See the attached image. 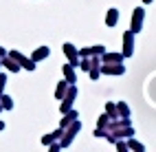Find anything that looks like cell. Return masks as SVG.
<instances>
[{
    "label": "cell",
    "mask_w": 156,
    "mask_h": 152,
    "mask_svg": "<svg viewBox=\"0 0 156 152\" xmlns=\"http://www.w3.org/2000/svg\"><path fill=\"white\" fill-rule=\"evenodd\" d=\"M9 57H13L16 62H20V66H24V68H29V71H33V68H35V62H33V60L24 57L22 53H18V51H11V53H9Z\"/></svg>",
    "instance_id": "1"
},
{
    "label": "cell",
    "mask_w": 156,
    "mask_h": 152,
    "mask_svg": "<svg viewBox=\"0 0 156 152\" xmlns=\"http://www.w3.org/2000/svg\"><path fill=\"white\" fill-rule=\"evenodd\" d=\"M123 71H126V68H123V64H106V62H103V66H101V73H108V75H121L123 73Z\"/></svg>",
    "instance_id": "2"
},
{
    "label": "cell",
    "mask_w": 156,
    "mask_h": 152,
    "mask_svg": "<svg viewBox=\"0 0 156 152\" xmlns=\"http://www.w3.org/2000/svg\"><path fill=\"white\" fill-rule=\"evenodd\" d=\"M141 22H143V9H134V16H132V33L141 31Z\"/></svg>",
    "instance_id": "3"
},
{
    "label": "cell",
    "mask_w": 156,
    "mask_h": 152,
    "mask_svg": "<svg viewBox=\"0 0 156 152\" xmlns=\"http://www.w3.org/2000/svg\"><path fill=\"white\" fill-rule=\"evenodd\" d=\"M64 53L70 57V64L73 66H79V60H77V51H75V46L73 44H64Z\"/></svg>",
    "instance_id": "4"
},
{
    "label": "cell",
    "mask_w": 156,
    "mask_h": 152,
    "mask_svg": "<svg viewBox=\"0 0 156 152\" xmlns=\"http://www.w3.org/2000/svg\"><path fill=\"white\" fill-rule=\"evenodd\" d=\"M103 62H106V64H110V62H123V55L121 53H106V55H103Z\"/></svg>",
    "instance_id": "5"
},
{
    "label": "cell",
    "mask_w": 156,
    "mask_h": 152,
    "mask_svg": "<svg viewBox=\"0 0 156 152\" xmlns=\"http://www.w3.org/2000/svg\"><path fill=\"white\" fill-rule=\"evenodd\" d=\"M75 119H77V113H75V110H66V119H62V130H64L68 124H73Z\"/></svg>",
    "instance_id": "6"
},
{
    "label": "cell",
    "mask_w": 156,
    "mask_h": 152,
    "mask_svg": "<svg viewBox=\"0 0 156 152\" xmlns=\"http://www.w3.org/2000/svg\"><path fill=\"white\" fill-rule=\"evenodd\" d=\"M117 20H119V11H117V9H110V11H108V18H106L108 27H114V24H117Z\"/></svg>",
    "instance_id": "7"
},
{
    "label": "cell",
    "mask_w": 156,
    "mask_h": 152,
    "mask_svg": "<svg viewBox=\"0 0 156 152\" xmlns=\"http://www.w3.org/2000/svg\"><path fill=\"white\" fill-rule=\"evenodd\" d=\"M123 40H126V53H123V55H132V31H128L126 35H123Z\"/></svg>",
    "instance_id": "8"
},
{
    "label": "cell",
    "mask_w": 156,
    "mask_h": 152,
    "mask_svg": "<svg viewBox=\"0 0 156 152\" xmlns=\"http://www.w3.org/2000/svg\"><path fill=\"white\" fill-rule=\"evenodd\" d=\"M46 55H48V46H40L35 53H33V57H31V60L37 62V60H42V57H46Z\"/></svg>",
    "instance_id": "9"
},
{
    "label": "cell",
    "mask_w": 156,
    "mask_h": 152,
    "mask_svg": "<svg viewBox=\"0 0 156 152\" xmlns=\"http://www.w3.org/2000/svg\"><path fill=\"white\" fill-rule=\"evenodd\" d=\"M2 64H5L9 71H18V68H20V64H16V60H13V57H7V55H5V60H2Z\"/></svg>",
    "instance_id": "10"
},
{
    "label": "cell",
    "mask_w": 156,
    "mask_h": 152,
    "mask_svg": "<svg viewBox=\"0 0 156 152\" xmlns=\"http://www.w3.org/2000/svg\"><path fill=\"white\" fill-rule=\"evenodd\" d=\"M64 75H66V79H68L70 84L75 82V71H73V64H66L64 66Z\"/></svg>",
    "instance_id": "11"
},
{
    "label": "cell",
    "mask_w": 156,
    "mask_h": 152,
    "mask_svg": "<svg viewBox=\"0 0 156 152\" xmlns=\"http://www.w3.org/2000/svg\"><path fill=\"white\" fill-rule=\"evenodd\" d=\"M66 90H68V82H59V86H57V99H62V97H64V93H66Z\"/></svg>",
    "instance_id": "12"
},
{
    "label": "cell",
    "mask_w": 156,
    "mask_h": 152,
    "mask_svg": "<svg viewBox=\"0 0 156 152\" xmlns=\"http://www.w3.org/2000/svg\"><path fill=\"white\" fill-rule=\"evenodd\" d=\"M117 110H119L123 117H130V108H128V104H123V101H119V104H117Z\"/></svg>",
    "instance_id": "13"
},
{
    "label": "cell",
    "mask_w": 156,
    "mask_h": 152,
    "mask_svg": "<svg viewBox=\"0 0 156 152\" xmlns=\"http://www.w3.org/2000/svg\"><path fill=\"white\" fill-rule=\"evenodd\" d=\"M106 110H108V117H117V106H114V104H108Z\"/></svg>",
    "instance_id": "14"
},
{
    "label": "cell",
    "mask_w": 156,
    "mask_h": 152,
    "mask_svg": "<svg viewBox=\"0 0 156 152\" xmlns=\"http://www.w3.org/2000/svg\"><path fill=\"white\" fill-rule=\"evenodd\" d=\"M0 99H2V106H5V108H11V106H13L11 97H0Z\"/></svg>",
    "instance_id": "15"
},
{
    "label": "cell",
    "mask_w": 156,
    "mask_h": 152,
    "mask_svg": "<svg viewBox=\"0 0 156 152\" xmlns=\"http://www.w3.org/2000/svg\"><path fill=\"white\" fill-rule=\"evenodd\" d=\"M79 66H81V68H84V71H88V68L92 66V62H90V60H84V62H81Z\"/></svg>",
    "instance_id": "16"
},
{
    "label": "cell",
    "mask_w": 156,
    "mask_h": 152,
    "mask_svg": "<svg viewBox=\"0 0 156 152\" xmlns=\"http://www.w3.org/2000/svg\"><path fill=\"white\" fill-rule=\"evenodd\" d=\"M130 148H132V150H143V146L136 143V141H130Z\"/></svg>",
    "instance_id": "17"
},
{
    "label": "cell",
    "mask_w": 156,
    "mask_h": 152,
    "mask_svg": "<svg viewBox=\"0 0 156 152\" xmlns=\"http://www.w3.org/2000/svg\"><path fill=\"white\" fill-rule=\"evenodd\" d=\"M5 82H7V77H5V75H0V95H2V88H5Z\"/></svg>",
    "instance_id": "18"
},
{
    "label": "cell",
    "mask_w": 156,
    "mask_h": 152,
    "mask_svg": "<svg viewBox=\"0 0 156 152\" xmlns=\"http://www.w3.org/2000/svg\"><path fill=\"white\" fill-rule=\"evenodd\" d=\"M2 128H5V124H2V121H0V130H2Z\"/></svg>",
    "instance_id": "19"
},
{
    "label": "cell",
    "mask_w": 156,
    "mask_h": 152,
    "mask_svg": "<svg viewBox=\"0 0 156 152\" xmlns=\"http://www.w3.org/2000/svg\"><path fill=\"white\" fill-rule=\"evenodd\" d=\"M143 2H152V0H143Z\"/></svg>",
    "instance_id": "20"
}]
</instances>
